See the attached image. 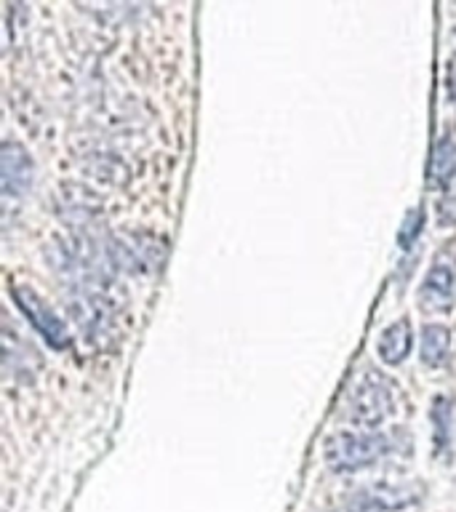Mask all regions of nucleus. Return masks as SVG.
Here are the masks:
<instances>
[{"label":"nucleus","mask_w":456,"mask_h":512,"mask_svg":"<svg viewBox=\"0 0 456 512\" xmlns=\"http://www.w3.org/2000/svg\"><path fill=\"white\" fill-rule=\"evenodd\" d=\"M411 446V435L403 430H339L323 443V462L331 472H358Z\"/></svg>","instance_id":"obj_1"},{"label":"nucleus","mask_w":456,"mask_h":512,"mask_svg":"<svg viewBox=\"0 0 456 512\" xmlns=\"http://www.w3.org/2000/svg\"><path fill=\"white\" fill-rule=\"evenodd\" d=\"M398 408V392L390 376L376 366H360L344 384L336 414L360 430H376Z\"/></svg>","instance_id":"obj_2"},{"label":"nucleus","mask_w":456,"mask_h":512,"mask_svg":"<svg viewBox=\"0 0 456 512\" xmlns=\"http://www.w3.org/2000/svg\"><path fill=\"white\" fill-rule=\"evenodd\" d=\"M67 310L88 342L107 344L118 323V302L107 286L67 288Z\"/></svg>","instance_id":"obj_3"},{"label":"nucleus","mask_w":456,"mask_h":512,"mask_svg":"<svg viewBox=\"0 0 456 512\" xmlns=\"http://www.w3.org/2000/svg\"><path fill=\"white\" fill-rule=\"evenodd\" d=\"M107 251L115 272L152 275L166 256V243L152 232H120L107 238Z\"/></svg>","instance_id":"obj_4"},{"label":"nucleus","mask_w":456,"mask_h":512,"mask_svg":"<svg viewBox=\"0 0 456 512\" xmlns=\"http://www.w3.org/2000/svg\"><path fill=\"white\" fill-rule=\"evenodd\" d=\"M11 299H14L16 310L30 320V326L43 336V342H46L51 350H70V328H67V323L62 320V315H59L35 288H30L27 283H11Z\"/></svg>","instance_id":"obj_5"},{"label":"nucleus","mask_w":456,"mask_h":512,"mask_svg":"<svg viewBox=\"0 0 456 512\" xmlns=\"http://www.w3.org/2000/svg\"><path fill=\"white\" fill-rule=\"evenodd\" d=\"M422 496L424 486L419 480H379L366 488H358L347 502L363 512H400L414 507Z\"/></svg>","instance_id":"obj_6"},{"label":"nucleus","mask_w":456,"mask_h":512,"mask_svg":"<svg viewBox=\"0 0 456 512\" xmlns=\"http://www.w3.org/2000/svg\"><path fill=\"white\" fill-rule=\"evenodd\" d=\"M35 179V160L22 142L6 139L0 150V187L6 198H24Z\"/></svg>","instance_id":"obj_7"},{"label":"nucleus","mask_w":456,"mask_h":512,"mask_svg":"<svg viewBox=\"0 0 456 512\" xmlns=\"http://www.w3.org/2000/svg\"><path fill=\"white\" fill-rule=\"evenodd\" d=\"M456 299V267L435 262L419 286V307L427 312H446Z\"/></svg>","instance_id":"obj_8"},{"label":"nucleus","mask_w":456,"mask_h":512,"mask_svg":"<svg viewBox=\"0 0 456 512\" xmlns=\"http://www.w3.org/2000/svg\"><path fill=\"white\" fill-rule=\"evenodd\" d=\"M3 363H6V374H14L22 382H30L40 366L38 352L32 350V344L24 339L22 331L14 326V320L8 315L3 320Z\"/></svg>","instance_id":"obj_9"},{"label":"nucleus","mask_w":456,"mask_h":512,"mask_svg":"<svg viewBox=\"0 0 456 512\" xmlns=\"http://www.w3.org/2000/svg\"><path fill=\"white\" fill-rule=\"evenodd\" d=\"M99 211H102V200L96 198V192L88 190L86 184L67 182L59 187V214L72 227L83 230L88 222H94Z\"/></svg>","instance_id":"obj_10"},{"label":"nucleus","mask_w":456,"mask_h":512,"mask_svg":"<svg viewBox=\"0 0 456 512\" xmlns=\"http://www.w3.org/2000/svg\"><path fill=\"white\" fill-rule=\"evenodd\" d=\"M411 347H414V328L408 318L392 320L376 339V355L384 366H400L411 355Z\"/></svg>","instance_id":"obj_11"},{"label":"nucleus","mask_w":456,"mask_h":512,"mask_svg":"<svg viewBox=\"0 0 456 512\" xmlns=\"http://www.w3.org/2000/svg\"><path fill=\"white\" fill-rule=\"evenodd\" d=\"M432 422V448L438 459L454 456V400L448 395H438L430 408Z\"/></svg>","instance_id":"obj_12"},{"label":"nucleus","mask_w":456,"mask_h":512,"mask_svg":"<svg viewBox=\"0 0 456 512\" xmlns=\"http://www.w3.org/2000/svg\"><path fill=\"white\" fill-rule=\"evenodd\" d=\"M422 363L430 368H443L451 358V331L443 323H424L419 339Z\"/></svg>","instance_id":"obj_13"},{"label":"nucleus","mask_w":456,"mask_h":512,"mask_svg":"<svg viewBox=\"0 0 456 512\" xmlns=\"http://www.w3.org/2000/svg\"><path fill=\"white\" fill-rule=\"evenodd\" d=\"M456 176V134H443L435 142L430 160V179L435 184L448 187V182Z\"/></svg>","instance_id":"obj_14"},{"label":"nucleus","mask_w":456,"mask_h":512,"mask_svg":"<svg viewBox=\"0 0 456 512\" xmlns=\"http://www.w3.org/2000/svg\"><path fill=\"white\" fill-rule=\"evenodd\" d=\"M422 227H424L422 208H411V211H406V216H403V224H400V232H398V246L406 248L408 251V248L416 243V238H419Z\"/></svg>","instance_id":"obj_15"},{"label":"nucleus","mask_w":456,"mask_h":512,"mask_svg":"<svg viewBox=\"0 0 456 512\" xmlns=\"http://www.w3.org/2000/svg\"><path fill=\"white\" fill-rule=\"evenodd\" d=\"M438 219L440 224H456V187H446L438 200Z\"/></svg>","instance_id":"obj_16"},{"label":"nucleus","mask_w":456,"mask_h":512,"mask_svg":"<svg viewBox=\"0 0 456 512\" xmlns=\"http://www.w3.org/2000/svg\"><path fill=\"white\" fill-rule=\"evenodd\" d=\"M446 96L456 107V54L446 62Z\"/></svg>","instance_id":"obj_17"},{"label":"nucleus","mask_w":456,"mask_h":512,"mask_svg":"<svg viewBox=\"0 0 456 512\" xmlns=\"http://www.w3.org/2000/svg\"><path fill=\"white\" fill-rule=\"evenodd\" d=\"M331 512H363V510H358V507H352L350 502H344V507H339V510H331Z\"/></svg>","instance_id":"obj_18"}]
</instances>
